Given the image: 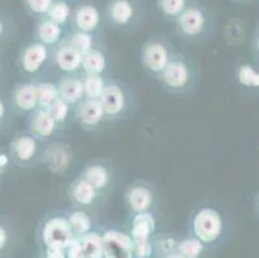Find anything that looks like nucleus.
Returning a JSON list of instances; mask_svg holds the SVG:
<instances>
[{"instance_id":"1","label":"nucleus","mask_w":259,"mask_h":258,"mask_svg":"<svg viewBox=\"0 0 259 258\" xmlns=\"http://www.w3.org/2000/svg\"><path fill=\"white\" fill-rule=\"evenodd\" d=\"M156 80L168 93L186 96L199 88L200 72L194 60L185 53L176 52Z\"/></svg>"},{"instance_id":"2","label":"nucleus","mask_w":259,"mask_h":258,"mask_svg":"<svg viewBox=\"0 0 259 258\" xmlns=\"http://www.w3.org/2000/svg\"><path fill=\"white\" fill-rule=\"evenodd\" d=\"M181 39L190 43H200L209 39L214 28V16L205 6L191 2L174 22Z\"/></svg>"},{"instance_id":"3","label":"nucleus","mask_w":259,"mask_h":258,"mask_svg":"<svg viewBox=\"0 0 259 258\" xmlns=\"http://www.w3.org/2000/svg\"><path fill=\"white\" fill-rule=\"evenodd\" d=\"M107 123L128 119L133 111L134 94L128 84L110 78L100 98Z\"/></svg>"},{"instance_id":"4","label":"nucleus","mask_w":259,"mask_h":258,"mask_svg":"<svg viewBox=\"0 0 259 258\" xmlns=\"http://www.w3.org/2000/svg\"><path fill=\"white\" fill-rule=\"evenodd\" d=\"M16 65L26 80L39 82L52 67V48L35 40L26 43L18 52Z\"/></svg>"},{"instance_id":"5","label":"nucleus","mask_w":259,"mask_h":258,"mask_svg":"<svg viewBox=\"0 0 259 258\" xmlns=\"http://www.w3.org/2000/svg\"><path fill=\"white\" fill-rule=\"evenodd\" d=\"M176 53L170 40L164 35H152L141 47L140 61L146 74L157 79Z\"/></svg>"},{"instance_id":"6","label":"nucleus","mask_w":259,"mask_h":258,"mask_svg":"<svg viewBox=\"0 0 259 258\" xmlns=\"http://www.w3.org/2000/svg\"><path fill=\"white\" fill-rule=\"evenodd\" d=\"M46 145L47 143L40 142L30 132L20 131L12 137L7 150L13 165L27 169L41 164Z\"/></svg>"},{"instance_id":"7","label":"nucleus","mask_w":259,"mask_h":258,"mask_svg":"<svg viewBox=\"0 0 259 258\" xmlns=\"http://www.w3.org/2000/svg\"><path fill=\"white\" fill-rule=\"evenodd\" d=\"M192 233L204 245H209L220 240L225 231V217L217 208L204 205L199 208L191 221Z\"/></svg>"},{"instance_id":"8","label":"nucleus","mask_w":259,"mask_h":258,"mask_svg":"<svg viewBox=\"0 0 259 258\" xmlns=\"http://www.w3.org/2000/svg\"><path fill=\"white\" fill-rule=\"evenodd\" d=\"M41 239L47 249H67L74 240L67 216L63 213L49 214L41 225Z\"/></svg>"},{"instance_id":"9","label":"nucleus","mask_w":259,"mask_h":258,"mask_svg":"<svg viewBox=\"0 0 259 258\" xmlns=\"http://www.w3.org/2000/svg\"><path fill=\"white\" fill-rule=\"evenodd\" d=\"M124 203L132 214L154 212L159 203V195L154 185L146 179H137L126 186Z\"/></svg>"},{"instance_id":"10","label":"nucleus","mask_w":259,"mask_h":258,"mask_svg":"<svg viewBox=\"0 0 259 258\" xmlns=\"http://www.w3.org/2000/svg\"><path fill=\"white\" fill-rule=\"evenodd\" d=\"M79 176L91 183L103 198H107L114 188V168L111 163L105 159H92L87 162Z\"/></svg>"},{"instance_id":"11","label":"nucleus","mask_w":259,"mask_h":258,"mask_svg":"<svg viewBox=\"0 0 259 258\" xmlns=\"http://www.w3.org/2000/svg\"><path fill=\"white\" fill-rule=\"evenodd\" d=\"M103 23H105V14L100 7L92 2H81L74 7L69 27L70 30L97 35Z\"/></svg>"},{"instance_id":"12","label":"nucleus","mask_w":259,"mask_h":258,"mask_svg":"<svg viewBox=\"0 0 259 258\" xmlns=\"http://www.w3.org/2000/svg\"><path fill=\"white\" fill-rule=\"evenodd\" d=\"M105 21L116 30H125L136 25L140 17L136 0H108L106 4Z\"/></svg>"},{"instance_id":"13","label":"nucleus","mask_w":259,"mask_h":258,"mask_svg":"<svg viewBox=\"0 0 259 258\" xmlns=\"http://www.w3.org/2000/svg\"><path fill=\"white\" fill-rule=\"evenodd\" d=\"M74 162V153L69 143L56 139L46 145L41 164L56 176H63L69 172Z\"/></svg>"},{"instance_id":"14","label":"nucleus","mask_w":259,"mask_h":258,"mask_svg":"<svg viewBox=\"0 0 259 258\" xmlns=\"http://www.w3.org/2000/svg\"><path fill=\"white\" fill-rule=\"evenodd\" d=\"M26 125L27 129L35 138L39 139L43 143H49L52 141L60 139L62 129L57 125L52 118L51 113L46 108L37 107L26 117Z\"/></svg>"},{"instance_id":"15","label":"nucleus","mask_w":259,"mask_h":258,"mask_svg":"<svg viewBox=\"0 0 259 258\" xmlns=\"http://www.w3.org/2000/svg\"><path fill=\"white\" fill-rule=\"evenodd\" d=\"M9 105L17 117H27L39 107L37 105L36 82L25 80L13 85L9 93Z\"/></svg>"},{"instance_id":"16","label":"nucleus","mask_w":259,"mask_h":258,"mask_svg":"<svg viewBox=\"0 0 259 258\" xmlns=\"http://www.w3.org/2000/svg\"><path fill=\"white\" fill-rule=\"evenodd\" d=\"M74 119L85 132L98 131L103 124L107 123L100 99L84 98L74 108Z\"/></svg>"},{"instance_id":"17","label":"nucleus","mask_w":259,"mask_h":258,"mask_svg":"<svg viewBox=\"0 0 259 258\" xmlns=\"http://www.w3.org/2000/svg\"><path fill=\"white\" fill-rule=\"evenodd\" d=\"M67 198L70 203L76 209H91L94 208L100 202H103V198L91 183L77 176L67 188Z\"/></svg>"},{"instance_id":"18","label":"nucleus","mask_w":259,"mask_h":258,"mask_svg":"<svg viewBox=\"0 0 259 258\" xmlns=\"http://www.w3.org/2000/svg\"><path fill=\"white\" fill-rule=\"evenodd\" d=\"M81 62L83 54L77 49L66 42L63 38L62 42L57 47L52 49V66H56L65 74H81Z\"/></svg>"},{"instance_id":"19","label":"nucleus","mask_w":259,"mask_h":258,"mask_svg":"<svg viewBox=\"0 0 259 258\" xmlns=\"http://www.w3.org/2000/svg\"><path fill=\"white\" fill-rule=\"evenodd\" d=\"M102 254L103 258H133V239L121 231H106L102 235Z\"/></svg>"},{"instance_id":"20","label":"nucleus","mask_w":259,"mask_h":258,"mask_svg":"<svg viewBox=\"0 0 259 258\" xmlns=\"http://www.w3.org/2000/svg\"><path fill=\"white\" fill-rule=\"evenodd\" d=\"M58 98L71 107H76L85 97L81 74H65L56 82Z\"/></svg>"},{"instance_id":"21","label":"nucleus","mask_w":259,"mask_h":258,"mask_svg":"<svg viewBox=\"0 0 259 258\" xmlns=\"http://www.w3.org/2000/svg\"><path fill=\"white\" fill-rule=\"evenodd\" d=\"M110 71H111L110 58H108L107 53L101 46L96 47V48H93L83 56L81 74L111 78L110 77Z\"/></svg>"},{"instance_id":"22","label":"nucleus","mask_w":259,"mask_h":258,"mask_svg":"<svg viewBox=\"0 0 259 258\" xmlns=\"http://www.w3.org/2000/svg\"><path fill=\"white\" fill-rule=\"evenodd\" d=\"M66 35V30L62 26L57 25L53 21L48 18H41L36 21V25L34 28V40L39 42L44 46L53 49L57 47L63 40Z\"/></svg>"},{"instance_id":"23","label":"nucleus","mask_w":259,"mask_h":258,"mask_svg":"<svg viewBox=\"0 0 259 258\" xmlns=\"http://www.w3.org/2000/svg\"><path fill=\"white\" fill-rule=\"evenodd\" d=\"M155 229H156V221H155L154 212L133 214L131 238L133 239L134 244L151 240V235L155 233Z\"/></svg>"},{"instance_id":"24","label":"nucleus","mask_w":259,"mask_h":258,"mask_svg":"<svg viewBox=\"0 0 259 258\" xmlns=\"http://www.w3.org/2000/svg\"><path fill=\"white\" fill-rule=\"evenodd\" d=\"M235 79L237 84L245 89L258 91L259 88V72L255 65L241 61L235 66Z\"/></svg>"},{"instance_id":"25","label":"nucleus","mask_w":259,"mask_h":258,"mask_svg":"<svg viewBox=\"0 0 259 258\" xmlns=\"http://www.w3.org/2000/svg\"><path fill=\"white\" fill-rule=\"evenodd\" d=\"M72 11H74V6L70 0H53L46 18L66 28L70 26Z\"/></svg>"},{"instance_id":"26","label":"nucleus","mask_w":259,"mask_h":258,"mask_svg":"<svg viewBox=\"0 0 259 258\" xmlns=\"http://www.w3.org/2000/svg\"><path fill=\"white\" fill-rule=\"evenodd\" d=\"M65 40L69 42L83 56L85 53H88L89 51H92L93 48L100 46L97 43V35L89 34V32L76 31V30H70L69 32H66Z\"/></svg>"},{"instance_id":"27","label":"nucleus","mask_w":259,"mask_h":258,"mask_svg":"<svg viewBox=\"0 0 259 258\" xmlns=\"http://www.w3.org/2000/svg\"><path fill=\"white\" fill-rule=\"evenodd\" d=\"M80 249L85 258H103L102 235L96 231H89L79 239Z\"/></svg>"},{"instance_id":"28","label":"nucleus","mask_w":259,"mask_h":258,"mask_svg":"<svg viewBox=\"0 0 259 258\" xmlns=\"http://www.w3.org/2000/svg\"><path fill=\"white\" fill-rule=\"evenodd\" d=\"M67 218H69L74 238L80 239L92 231V217L89 216L88 210L75 209L70 213Z\"/></svg>"},{"instance_id":"29","label":"nucleus","mask_w":259,"mask_h":258,"mask_svg":"<svg viewBox=\"0 0 259 258\" xmlns=\"http://www.w3.org/2000/svg\"><path fill=\"white\" fill-rule=\"evenodd\" d=\"M37 91V105L40 108L48 110L52 105L58 99V91L56 82L41 79L36 82Z\"/></svg>"},{"instance_id":"30","label":"nucleus","mask_w":259,"mask_h":258,"mask_svg":"<svg viewBox=\"0 0 259 258\" xmlns=\"http://www.w3.org/2000/svg\"><path fill=\"white\" fill-rule=\"evenodd\" d=\"M190 3L191 0H157V9L164 20L174 23Z\"/></svg>"},{"instance_id":"31","label":"nucleus","mask_w":259,"mask_h":258,"mask_svg":"<svg viewBox=\"0 0 259 258\" xmlns=\"http://www.w3.org/2000/svg\"><path fill=\"white\" fill-rule=\"evenodd\" d=\"M81 79H83L84 97L89 99H100L105 91L106 83L110 78L81 74Z\"/></svg>"},{"instance_id":"32","label":"nucleus","mask_w":259,"mask_h":258,"mask_svg":"<svg viewBox=\"0 0 259 258\" xmlns=\"http://www.w3.org/2000/svg\"><path fill=\"white\" fill-rule=\"evenodd\" d=\"M48 111L62 131L66 128V125L69 124L71 118H74V107L61 101L60 98L48 108Z\"/></svg>"},{"instance_id":"33","label":"nucleus","mask_w":259,"mask_h":258,"mask_svg":"<svg viewBox=\"0 0 259 258\" xmlns=\"http://www.w3.org/2000/svg\"><path fill=\"white\" fill-rule=\"evenodd\" d=\"M22 3L26 13L29 14L30 17L39 21L47 17L53 0H22Z\"/></svg>"},{"instance_id":"34","label":"nucleus","mask_w":259,"mask_h":258,"mask_svg":"<svg viewBox=\"0 0 259 258\" xmlns=\"http://www.w3.org/2000/svg\"><path fill=\"white\" fill-rule=\"evenodd\" d=\"M205 245L196 238L183 239L177 244V252L181 253L185 258H199Z\"/></svg>"},{"instance_id":"35","label":"nucleus","mask_w":259,"mask_h":258,"mask_svg":"<svg viewBox=\"0 0 259 258\" xmlns=\"http://www.w3.org/2000/svg\"><path fill=\"white\" fill-rule=\"evenodd\" d=\"M13 117L15 114L12 111L8 98L0 93V133L6 132L7 128L11 127Z\"/></svg>"},{"instance_id":"36","label":"nucleus","mask_w":259,"mask_h":258,"mask_svg":"<svg viewBox=\"0 0 259 258\" xmlns=\"http://www.w3.org/2000/svg\"><path fill=\"white\" fill-rule=\"evenodd\" d=\"M244 25H239V21L232 20L230 22L227 27V31H226V38H227L228 43L230 44H239L244 40Z\"/></svg>"},{"instance_id":"37","label":"nucleus","mask_w":259,"mask_h":258,"mask_svg":"<svg viewBox=\"0 0 259 258\" xmlns=\"http://www.w3.org/2000/svg\"><path fill=\"white\" fill-rule=\"evenodd\" d=\"M11 165H13V163H12L8 150L7 149H0V181L8 173V170L11 169Z\"/></svg>"},{"instance_id":"38","label":"nucleus","mask_w":259,"mask_h":258,"mask_svg":"<svg viewBox=\"0 0 259 258\" xmlns=\"http://www.w3.org/2000/svg\"><path fill=\"white\" fill-rule=\"evenodd\" d=\"M66 258H85L83 252H81V249H80L79 239L77 238H74V240L71 241V244L66 249Z\"/></svg>"},{"instance_id":"39","label":"nucleus","mask_w":259,"mask_h":258,"mask_svg":"<svg viewBox=\"0 0 259 258\" xmlns=\"http://www.w3.org/2000/svg\"><path fill=\"white\" fill-rule=\"evenodd\" d=\"M9 243V231L6 227V225H3L0 222V250H3L4 248L8 245Z\"/></svg>"},{"instance_id":"40","label":"nucleus","mask_w":259,"mask_h":258,"mask_svg":"<svg viewBox=\"0 0 259 258\" xmlns=\"http://www.w3.org/2000/svg\"><path fill=\"white\" fill-rule=\"evenodd\" d=\"M47 258H66V250L47 249Z\"/></svg>"},{"instance_id":"41","label":"nucleus","mask_w":259,"mask_h":258,"mask_svg":"<svg viewBox=\"0 0 259 258\" xmlns=\"http://www.w3.org/2000/svg\"><path fill=\"white\" fill-rule=\"evenodd\" d=\"M7 35H8V25H7L6 21L3 20V17L0 16V43L6 39Z\"/></svg>"},{"instance_id":"42","label":"nucleus","mask_w":259,"mask_h":258,"mask_svg":"<svg viewBox=\"0 0 259 258\" xmlns=\"http://www.w3.org/2000/svg\"><path fill=\"white\" fill-rule=\"evenodd\" d=\"M165 258H185V257H183V255L181 254V253H178L176 250V252H169L168 254L165 255Z\"/></svg>"},{"instance_id":"43","label":"nucleus","mask_w":259,"mask_h":258,"mask_svg":"<svg viewBox=\"0 0 259 258\" xmlns=\"http://www.w3.org/2000/svg\"><path fill=\"white\" fill-rule=\"evenodd\" d=\"M232 2H235V3H249L251 0H232Z\"/></svg>"},{"instance_id":"44","label":"nucleus","mask_w":259,"mask_h":258,"mask_svg":"<svg viewBox=\"0 0 259 258\" xmlns=\"http://www.w3.org/2000/svg\"><path fill=\"white\" fill-rule=\"evenodd\" d=\"M0 71H2V67H0Z\"/></svg>"}]
</instances>
